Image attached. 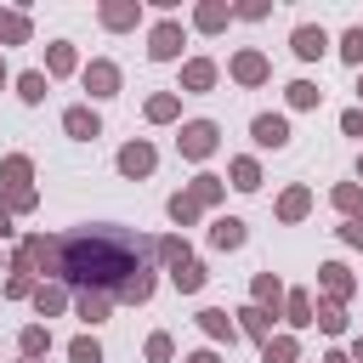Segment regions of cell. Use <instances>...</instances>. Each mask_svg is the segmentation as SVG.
<instances>
[{
  "label": "cell",
  "mask_w": 363,
  "mask_h": 363,
  "mask_svg": "<svg viewBox=\"0 0 363 363\" xmlns=\"http://www.w3.org/2000/svg\"><path fill=\"white\" fill-rule=\"evenodd\" d=\"M51 261H57V238H45V233H28V238L17 244V255H11V272L34 278V272H51Z\"/></svg>",
  "instance_id": "2"
},
{
  "label": "cell",
  "mask_w": 363,
  "mask_h": 363,
  "mask_svg": "<svg viewBox=\"0 0 363 363\" xmlns=\"http://www.w3.org/2000/svg\"><path fill=\"white\" fill-rule=\"evenodd\" d=\"M261 363H301V340H295V335H272V340H261Z\"/></svg>",
  "instance_id": "27"
},
{
  "label": "cell",
  "mask_w": 363,
  "mask_h": 363,
  "mask_svg": "<svg viewBox=\"0 0 363 363\" xmlns=\"http://www.w3.org/2000/svg\"><path fill=\"white\" fill-rule=\"evenodd\" d=\"M17 96H23V102H45V74H40V68L17 74Z\"/></svg>",
  "instance_id": "38"
},
{
  "label": "cell",
  "mask_w": 363,
  "mask_h": 363,
  "mask_svg": "<svg viewBox=\"0 0 363 363\" xmlns=\"http://www.w3.org/2000/svg\"><path fill=\"white\" fill-rule=\"evenodd\" d=\"M289 51H295V57H301V62H318V57H323V51H329V34H323V28H318V23H301V28H295V34H289Z\"/></svg>",
  "instance_id": "11"
},
{
  "label": "cell",
  "mask_w": 363,
  "mask_h": 363,
  "mask_svg": "<svg viewBox=\"0 0 363 363\" xmlns=\"http://www.w3.org/2000/svg\"><path fill=\"white\" fill-rule=\"evenodd\" d=\"M312 323H318L323 335H346V306H335V301H318V306H312Z\"/></svg>",
  "instance_id": "32"
},
{
  "label": "cell",
  "mask_w": 363,
  "mask_h": 363,
  "mask_svg": "<svg viewBox=\"0 0 363 363\" xmlns=\"http://www.w3.org/2000/svg\"><path fill=\"white\" fill-rule=\"evenodd\" d=\"M250 295H255V306H267V312H284V284H278L272 272H255Z\"/></svg>",
  "instance_id": "25"
},
{
  "label": "cell",
  "mask_w": 363,
  "mask_h": 363,
  "mask_svg": "<svg viewBox=\"0 0 363 363\" xmlns=\"http://www.w3.org/2000/svg\"><path fill=\"white\" fill-rule=\"evenodd\" d=\"M318 289H323V301L346 306V301H352V289H357V278H352L340 261H323V267H318Z\"/></svg>",
  "instance_id": "7"
},
{
  "label": "cell",
  "mask_w": 363,
  "mask_h": 363,
  "mask_svg": "<svg viewBox=\"0 0 363 363\" xmlns=\"http://www.w3.org/2000/svg\"><path fill=\"white\" fill-rule=\"evenodd\" d=\"M267 11H272V6H267V0H250V6H233V17H244V23H261V17H267Z\"/></svg>",
  "instance_id": "43"
},
{
  "label": "cell",
  "mask_w": 363,
  "mask_h": 363,
  "mask_svg": "<svg viewBox=\"0 0 363 363\" xmlns=\"http://www.w3.org/2000/svg\"><path fill=\"white\" fill-rule=\"evenodd\" d=\"M17 352H23V357H45V352H51V329H45V323H28V329L17 335Z\"/></svg>",
  "instance_id": "33"
},
{
  "label": "cell",
  "mask_w": 363,
  "mask_h": 363,
  "mask_svg": "<svg viewBox=\"0 0 363 363\" xmlns=\"http://www.w3.org/2000/svg\"><path fill=\"white\" fill-rule=\"evenodd\" d=\"M272 318H278V312H267V306H255V301L233 312V323H238V335H250V340H272Z\"/></svg>",
  "instance_id": "13"
},
{
  "label": "cell",
  "mask_w": 363,
  "mask_h": 363,
  "mask_svg": "<svg viewBox=\"0 0 363 363\" xmlns=\"http://www.w3.org/2000/svg\"><path fill=\"white\" fill-rule=\"evenodd\" d=\"M323 363H352V357H346V352L335 346V352H323Z\"/></svg>",
  "instance_id": "48"
},
{
  "label": "cell",
  "mask_w": 363,
  "mask_h": 363,
  "mask_svg": "<svg viewBox=\"0 0 363 363\" xmlns=\"http://www.w3.org/2000/svg\"><path fill=\"white\" fill-rule=\"evenodd\" d=\"M0 238H11V210L0 204Z\"/></svg>",
  "instance_id": "47"
},
{
  "label": "cell",
  "mask_w": 363,
  "mask_h": 363,
  "mask_svg": "<svg viewBox=\"0 0 363 363\" xmlns=\"http://www.w3.org/2000/svg\"><path fill=\"white\" fill-rule=\"evenodd\" d=\"M199 329H204L210 340H227V346L238 340V323H233V318H227L221 306H204V312H199Z\"/></svg>",
  "instance_id": "23"
},
{
  "label": "cell",
  "mask_w": 363,
  "mask_h": 363,
  "mask_svg": "<svg viewBox=\"0 0 363 363\" xmlns=\"http://www.w3.org/2000/svg\"><path fill=\"white\" fill-rule=\"evenodd\" d=\"M142 357L147 363H176V340L159 329V335H147V346H142Z\"/></svg>",
  "instance_id": "36"
},
{
  "label": "cell",
  "mask_w": 363,
  "mask_h": 363,
  "mask_svg": "<svg viewBox=\"0 0 363 363\" xmlns=\"http://www.w3.org/2000/svg\"><path fill=\"white\" fill-rule=\"evenodd\" d=\"M0 45H28V11H0Z\"/></svg>",
  "instance_id": "34"
},
{
  "label": "cell",
  "mask_w": 363,
  "mask_h": 363,
  "mask_svg": "<svg viewBox=\"0 0 363 363\" xmlns=\"http://www.w3.org/2000/svg\"><path fill=\"white\" fill-rule=\"evenodd\" d=\"M182 363H221V352H210V346H204V352H187Z\"/></svg>",
  "instance_id": "46"
},
{
  "label": "cell",
  "mask_w": 363,
  "mask_h": 363,
  "mask_svg": "<svg viewBox=\"0 0 363 363\" xmlns=\"http://www.w3.org/2000/svg\"><path fill=\"white\" fill-rule=\"evenodd\" d=\"M227 23H233V6H227V0H204V6L193 11V28H199V34H216V28H227Z\"/></svg>",
  "instance_id": "19"
},
{
  "label": "cell",
  "mask_w": 363,
  "mask_h": 363,
  "mask_svg": "<svg viewBox=\"0 0 363 363\" xmlns=\"http://www.w3.org/2000/svg\"><path fill=\"white\" fill-rule=\"evenodd\" d=\"M153 164H159V153H153V142H125L119 147V176H130V182H142V176H153Z\"/></svg>",
  "instance_id": "6"
},
{
  "label": "cell",
  "mask_w": 363,
  "mask_h": 363,
  "mask_svg": "<svg viewBox=\"0 0 363 363\" xmlns=\"http://www.w3.org/2000/svg\"><path fill=\"white\" fill-rule=\"evenodd\" d=\"M68 363H102L96 335H74V340H68Z\"/></svg>",
  "instance_id": "37"
},
{
  "label": "cell",
  "mask_w": 363,
  "mask_h": 363,
  "mask_svg": "<svg viewBox=\"0 0 363 363\" xmlns=\"http://www.w3.org/2000/svg\"><path fill=\"white\" fill-rule=\"evenodd\" d=\"M193 250L182 244V238H147V261H164V267H176V261H187Z\"/></svg>",
  "instance_id": "31"
},
{
  "label": "cell",
  "mask_w": 363,
  "mask_h": 363,
  "mask_svg": "<svg viewBox=\"0 0 363 363\" xmlns=\"http://www.w3.org/2000/svg\"><path fill=\"white\" fill-rule=\"evenodd\" d=\"M153 289H159V278H153V267L142 261L119 289H113V301H125V306H142V301H153Z\"/></svg>",
  "instance_id": "10"
},
{
  "label": "cell",
  "mask_w": 363,
  "mask_h": 363,
  "mask_svg": "<svg viewBox=\"0 0 363 363\" xmlns=\"http://www.w3.org/2000/svg\"><path fill=\"white\" fill-rule=\"evenodd\" d=\"M227 176H233L227 187H238V193H255V187H261V164H255L250 153H244V159H233V164H227Z\"/></svg>",
  "instance_id": "29"
},
{
  "label": "cell",
  "mask_w": 363,
  "mask_h": 363,
  "mask_svg": "<svg viewBox=\"0 0 363 363\" xmlns=\"http://www.w3.org/2000/svg\"><path fill=\"white\" fill-rule=\"evenodd\" d=\"M312 210V187H289L284 199H278V221H301Z\"/></svg>",
  "instance_id": "30"
},
{
  "label": "cell",
  "mask_w": 363,
  "mask_h": 363,
  "mask_svg": "<svg viewBox=\"0 0 363 363\" xmlns=\"http://www.w3.org/2000/svg\"><path fill=\"white\" fill-rule=\"evenodd\" d=\"M176 147H182V159H210L221 147V125L216 119H187L182 136H176Z\"/></svg>",
  "instance_id": "3"
},
{
  "label": "cell",
  "mask_w": 363,
  "mask_h": 363,
  "mask_svg": "<svg viewBox=\"0 0 363 363\" xmlns=\"http://www.w3.org/2000/svg\"><path fill=\"white\" fill-rule=\"evenodd\" d=\"M62 130H68L74 142H91V136H102V119H96V108H85V102H74V108L62 113Z\"/></svg>",
  "instance_id": "15"
},
{
  "label": "cell",
  "mask_w": 363,
  "mask_h": 363,
  "mask_svg": "<svg viewBox=\"0 0 363 363\" xmlns=\"http://www.w3.org/2000/svg\"><path fill=\"white\" fill-rule=\"evenodd\" d=\"M216 74H221V68H216L210 57H193V62H182V91H210Z\"/></svg>",
  "instance_id": "20"
},
{
  "label": "cell",
  "mask_w": 363,
  "mask_h": 363,
  "mask_svg": "<svg viewBox=\"0 0 363 363\" xmlns=\"http://www.w3.org/2000/svg\"><path fill=\"white\" fill-rule=\"evenodd\" d=\"M28 295H34V278L11 272V278H6V301H28Z\"/></svg>",
  "instance_id": "42"
},
{
  "label": "cell",
  "mask_w": 363,
  "mask_h": 363,
  "mask_svg": "<svg viewBox=\"0 0 363 363\" xmlns=\"http://www.w3.org/2000/svg\"><path fill=\"white\" fill-rule=\"evenodd\" d=\"M182 193H187L199 210H210V204H221V199H227V182H221V176H210V170H199V176H193Z\"/></svg>",
  "instance_id": "17"
},
{
  "label": "cell",
  "mask_w": 363,
  "mask_h": 363,
  "mask_svg": "<svg viewBox=\"0 0 363 363\" xmlns=\"http://www.w3.org/2000/svg\"><path fill=\"white\" fill-rule=\"evenodd\" d=\"M0 182H6V193H28L34 159H28V153H6V159H0Z\"/></svg>",
  "instance_id": "16"
},
{
  "label": "cell",
  "mask_w": 363,
  "mask_h": 363,
  "mask_svg": "<svg viewBox=\"0 0 363 363\" xmlns=\"http://www.w3.org/2000/svg\"><path fill=\"white\" fill-rule=\"evenodd\" d=\"M357 182H363V159H357Z\"/></svg>",
  "instance_id": "50"
},
{
  "label": "cell",
  "mask_w": 363,
  "mask_h": 363,
  "mask_svg": "<svg viewBox=\"0 0 363 363\" xmlns=\"http://www.w3.org/2000/svg\"><path fill=\"white\" fill-rule=\"evenodd\" d=\"M176 113H182V96H176V91H159V96H147V119H153V125H170Z\"/></svg>",
  "instance_id": "35"
},
{
  "label": "cell",
  "mask_w": 363,
  "mask_h": 363,
  "mask_svg": "<svg viewBox=\"0 0 363 363\" xmlns=\"http://www.w3.org/2000/svg\"><path fill=\"white\" fill-rule=\"evenodd\" d=\"M0 85H6V62H0Z\"/></svg>",
  "instance_id": "52"
},
{
  "label": "cell",
  "mask_w": 363,
  "mask_h": 363,
  "mask_svg": "<svg viewBox=\"0 0 363 363\" xmlns=\"http://www.w3.org/2000/svg\"><path fill=\"white\" fill-rule=\"evenodd\" d=\"M204 278H210V272H204V261H199V255H187V261H176V267H170V284H176L182 295H199V289H204Z\"/></svg>",
  "instance_id": "18"
},
{
  "label": "cell",
  "mask_w": 363,
  "mask_h": 363,
  "mask_svg": "<svg viewBox=\"0 0 363 363\" xmlns=\"http://www.w3.org/2000/svg\"><path fill=\"white\" fill-rule=\"evenodd\" d=\"M329 204H335L346 221H363V182H340V187L329 193Z\"/></svg>",
  "instance_id": "24"
},
{
  "label": "cell",
  "mask_w": 363,
  "mask_h": 363,
  "mask_svg": "<svg viewBox=\"0 0 363 363\" xmlns=\"http://www.w3.org/2000/svg\"><path fill=\"white\" fill-rule=\"evenodd\" d=\"M74 68H79L74 45H68V40H51V45H45V74H57V79H62V74H74Z\"/></svg>",
  "instance_id": "28"
},
{
  "label": "cell",
  "mask_w": 363,
  "mask_h": 363,
  "mask_svg": "<svg viewBox=\"0 0 363 363\" xmlns=\"http://www.w3.org/2000/svg\"><path fill=\"white\" fill-rule=\"evenodd\" d=\"M340 57H346L352 68H363V23H352V28L340 34Z\"/></svg>",
  "instance_id": "40"
},
{
  "label": "cell",
  "mask_w": 363,
  "mask_h": 363,
  "mask_svg": "<svg viewBox=\"0 0 363 363\" xmlns=\"http://www.w3.org/2000/svg\"><path fill=\"white\" fill-rule=\"evenodd\" d=\"M312 306H318L312 289H289V295H284V318H289L295 329H312Z\"/></svg>",
  "instance_id": "26"
},
{
  "label": "cell",
  "mask_w": 363,
  "mask_h": 363,
  "mask_svg": "<svg viewBox=\"0 0 363 363\" xmlns=\"http://www.w3.org/2000/svg\"><path fill=\"white\" fill-rule=\"evenodd\" d=\"M85 91H91V96H119V62L91 57V62H85Z\"/></svg>",
  "instance_id": "9"
},
{
  "label": "cell",
  "mask_w": 363,
  "mask_h": 363,
  "mask_svg": "<svg viewBox=\"0 0 363 363\" xmlns=\"http://www.w3.org/2000/svg\"><path fill=\"white\" fill-rule=\"evenodd\" d=\"M357 96H363V79H357Z\"/></svg>",
  "instance_id": "53"
},
{
  "label": "cell",
  "mask_w": 363,
  "mask_h": 363,
  "mask_svg": "<svg viewBox=\"0 0 363 363\" xmlns=\"http://www.w3.org/2000/svg\"><path fill=\"white\" fill-rule=\"evenodd\" d=\"M227 74L238 79V85H267V74H272V62H267V51H255V45H244L233 62H227Z\"/></svg>",
  "instance_id": "5"
},
{
  "label": "cell",
  "mask_w": 363,
  "mask_h": 363,
  "mask_svg": "<svg viewBox=\"0 0 363 363\" xmlns=\"http://www.w3.org/2000/svg\"><path fill=\"white\" fill-rule=\"evenodd\" d=\"M23 363H45V357H23Z\"/></svg>",
  "instance_id": "51"
},
{
  "label": "cell",
  "mask_w": 363,
  "mask_h": 363,
  "mask_svg": "<svg viewBox=\"0 0 363 363\" xmlns=\"http://www.w3.org/2000/svg\"><path fill=\"white\" fill-rule=\"evenodd\" d=\"M28 301H34V312H40V318H57V312L68 306V284H34V295H28Z\"/></svg>",
  "instance_id": "22"
},
{
  "label": "cell",
  "mask_w": 363,
  "mask_h": 363,
  "mask_svg": "<svg viewBox=\"0 0 363 363\" xmlns=\"http://www.w3.org/2000/svg\"><path fill=\"white\" fill-rule=\"evenodd\" d=\"M340 238H346V244H357V250H363V221H346V227H340Z\"/></svg>",
  "instance_id": "45"
},
{
  "label": "cell",
  "mask_w": 363,
  "mask_h": 363,
  "mask_svg": "<svg viewBox=\"0 0 363 363\" xmlns=\"http://www.w3.org/2000/svg\"><path fill=\"white\" fill-rule=\"evenodd\" d=\"M250 136H255V147H289V119L284 113H255L250 119Z\"/></svg>",
  "instance_id": "8"
},
{
  "label": "cell",
  "mask_w": 363,
  "mask_h": 363,
  "mask_svg": "<svg viewBox=\"0 0 363 363\" xmlns=\"http://www.w3.org/2000/svg\"><path fill=\"white\" fill-rule=\"evenodd\" d=\"M136 23H142V0H102V28L125 34V28H136Z\"/></svg>",
  "instance_id": "14"
},
{
  "label": "cell",
  "mask_w": 363,
  "mask_h": 363,
  "mask_svg": "<svg viewBox=\"0 0 363 363\" xmlns=\"http://www.w3.org/2000/svg\"><path fill=\"white\" fill-rule=\"evenodd\" d=\"M147 261V238H130L125 227H74L57 238V284H74V289H119L136 267Z\"/></svg>",
  "instance_id": "1"
},
{
  "label": "cell",
  "mask_w": 363,
  "mask_h": 363,
  "mask_svg": "<svg viewBox=\"0 0 363 363\" xmlns=\"http://www.w3.org/2000/svg\"><path fill=\"white\" fill-rule=\"evenodd\" d=\"M164 210H170V221H176V227H193V221H199V204H193L187 193H170V204H164Z\"/></svg>",
  "instance_id": "39"
},
{
  "label": "cell",
  "mask_w": 363,
  "mask_h": 363,
  "mask_svg": "<svg viewBox=\"0 0 363 363\" xmlns=\"http://www.w3.org/2000/svg\"><path fill=\"white\" fill-rule=\"evenodd\" d=\"M340 130H346V136H357V142H363V108H346V113H340Z\"/></svg>",
  "instance_id": "44"
},
{
  "label": "cell",
  "mask_w": 363,
  "mask_h": 363,
  "mask_svg": "<svg viewBox=\"0 0 363 363\" xmlns=\"http://www.w3.org/2000/svg\"><path fill=\"white\" fill-rule=\"evenodd\" d=\"M182 40H187L182 23L164 17V23H153V34H147V57H153V62H176V57H182Z\"/></svg>",
  "instance_id": "4"
},
{
  "label": "cell",
  "mask_w": 363,
  "mask_h": 363,
  "mask_svg": "<svg viewBox=\"0 0 363 363\" xmlns=\"http://www.w3.org/2000/svg\"><path fill=\"white\" fill-rule=\"evenodd\" d=\"M318 96H323V91H318L312 79H295V85H289V108H318Z\"/></svg>",
  "instance_id": "41"
},
{
  "label": "cell",
  "mask_w": 363,
  "mask_h": 363,
  "mask_svg": "<svg viewBox=\"0 0 363 363\" xmlns=\"http://www.w3.org/2000/svg\"><path fill=\"white\" fill-rule=\"evenodd\" d=\"M244 238H250V227H244L238 216H221V221L210 227V244H216V250H244Z\"/></svg>",
  "instance_id": "21"
},
{
  "label": "cell",
  "mask_w": 363,
  "mask_h": 363,
  "mask_svg": "<svg viewBox=\"0 0 363 363\" xmlns=\"http://www.w3.org/2000/svg\"><path fill=\"white\" fill-rule=\"evenodd\" d=\"M346 357H352V363H363V335L352 340V352H346Z\"/></svg>",
  "instance_id": "49"
},
{
  "label": "cell",
  "mask_w": 363,
  "mask_h": 363,
  "mask_svg": "<svg viewBox=\"0 0 363 363\" xmlns=\"http://www.w3.org/2000/svg\"><path fill=\"white\" fill-rule=\"evenodd\" d=\"M74 312H79V323H91V329H96V323H108L113 295H108V289H79V295H74Z\"/></svg>",
  "instance_id": "12"
}]
</instances>
